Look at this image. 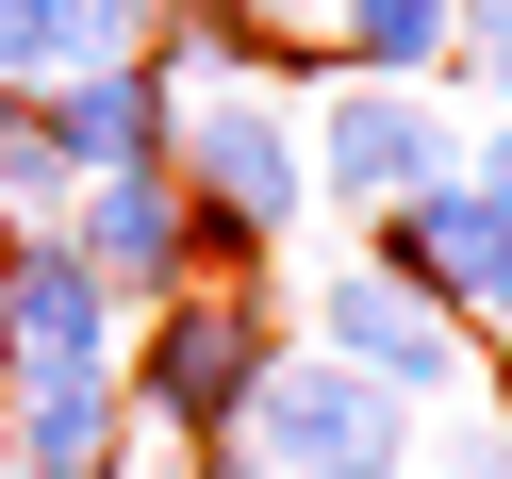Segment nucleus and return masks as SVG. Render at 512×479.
<instances>
[{
  "label": "nucleus",
  "mask_w": 512,
  "mask_h": 479,
  "mask_svg": "<svg viewBox=\"0 0 512 479\" xmlns=\"http://www.w3.org/2000/svg\"><path fill=\"white\" fill-rule=\"evenodd\" d=\"M463 199L512 232V116H479V133H463Z\"/></svg>",
  "instance_id": "ddd939ff"
},
{
  "label": "nucleus",
  "mask_w": 512,
  "mask_h": 479,
  "mask_svg": "<svg viewBox=\"0 0 512 479\" xmlns=\"http://www.w3.org/2000/svg\"><path fill=\"white\" fill-rule=\"evenodd\" d=\"M479 34H512V0H463V50H479Z\"/></svg>",
  "instance_id": "2eb2a0df"
},
{
  "label": "nucleus",
  "mask_w": 512,
  "mask_h": 479,
  "mask_svg": "<svg viewBox=\"0 0 512 479\" xmlns=\"http://www.w3.org/2000/svg\"><path fill=\"white\" fill-rule=\"evenodd\" d=\"M166 182L199 199L215 281H265V248H298V215H314V149H298V116H281V83L166 100Z\"/></svg>",
  "instance_id": "f257e3e1"
},
{
  "label": "nucleus",
  "mask_w": 512,
  "mask_h": 479,
  "mask_svg": "<svg viewBox=\"0 0 512 479\" xmlns=\"http://www.w3.org/2000/svg\"><path fill=\"white\" fill-rule=\"evenodd\" d=\"M0 463L17 479H133L149 430L116 397V364H67V380H0Z\"/></svg>",
  "instance_id": "6e6552de"
},
{
  "label": "nucleus",
  "mask_w": 512,
  "mask_h": 479,
  "mask_svg": "<svg viewBox=\"0 0 512 479\" xmlns=\"http://www.w3.org/2000/svg\"><path fill=\"white\" fill-rule=\"evenodd\" d=\"M67 83V0H0V100Z\"/></svg>",
  "instance_id": "9b49d317"
},
{
  "label": "nucleus",
  "mask_w": 512,
  "mask_h": 479,
  "mask_svg": "<svg viewBox=\"0 0 512 479\" xmlns=\"http://www.w3.org/2000/svg\"><path fill=\"white\" fill-rule=\"evenodd\" d=\"M463 83H479V116H512V34H479V50H463Z\"/></svg>",
  "instance_id": "4468645a"
},
{
  "label": "nucleus",
  "mask_w": 512,
  "mask_h": 479,
  "mask_svg": "<svg viewBox=\"0 0 512 479\" xmlns=\"http://www.w3.org/2000/svg\"><path fill=\"white\" fill-rule=\"evenodd\" d=\"M67 248L100 265V298H116V314H166L182 281L215 265V248H199V199H182L166 166H116V182H83V199H67Z\"/></svg>",
  "instance_id": "423d86ee"
},
{
  "label": "nucleus",
  "mask_w": 512,
  "mask_h": 479,
  "mask_svg": "<svg viewBox=\"0 0 512 479\" xmlns=\"http://www.w3.org/2000/svg\"><path fill=\"white\" fill-rule=\"evenodd\" d=\"M281 347H298V331H281L265 281H182V298L149 314V347L116 364V397H133V430H149V446H232Z\"/></svg>",
  "instance_id": "f03ea898"
},
{
  "label": "nucleus",
  "mask_w": 512,
  "mask_h": 479,
  "mask_svg": "<svg viewBox=\"0 0 512 479\" xmlns=\"http://www.w3.org/2000/svg\"><path fill=\"white\" fill-rule=\"evenodd\" d=\"M463 0H331V83H446Z\"/></svg>",
  "instance_id": "9d476101"
},
{
  "label": "nucleus",
  "mask_w": 512,
  "mask_h": 479,
  "mask_svg": "<svg viewBox=\"0 0 512 479\" xmlns=\"http://www.w3.org/2000/svg\"><path fill=\"white\" fill-rule=\"evenodd\" d=\"M17 116H34V149L67 166V199L116 182V166H166V83H149V67H67V83H34Z\"/></svg>",
  "instance_id": "1a4fd4ad"
},
{
  "label": "nucleus",
  "mask_w": 512,
  "mask_h": 479,
  "mask_svg": "<svg viewBox=\"0 0 512 479\" xmlns=\"http://www.w3.org/2000/svg\"><path fill=\"white\" fill-rule=\"evenodd\" d=\"M314 199L331 215H397V199H430V182H463V116L430 100V83H314Z\"/></svg>",
  "instance_id": "20e7f679"
},
{
  "label": "nucleus",
  "mask_w": 512,
  "mask_h": 479,
  "mask_svg": "<svg viewBox=\"0 0 512 479\" xmlns=\"http://www.w3.org/2000/svg\"><path fill=\"white\" fill-rule=\"evenodd\" d=\"M67 364H116V298L67 232L0 248V380H67Z\"/></svg>",
  "instance_id": "0eeeda50"
},
{
  "label": "nucleus",
  "mask_w": 512,
  "mask_h": 479,
  "mask_svg": "<svg viewBox=\"0 0 512 479\" xmlns=\"http://www.w3.org/2000/svg\"><path fill=\"white\" fill-rule=\"evenodd\" d=\"M298 347H331L347 380H380V397H413V413H446V397H479V380H496L463 314H430L413 281H380L364 248H347V265H314V331H298Z\"/></svg>",
  "instance_id": "39448f33"
},
{
  "label": "nucleus",
  "mask_w": 512,
  "mask_h": 479,
  "mask_svg": "<svg viewBox=\"0 0 512 479\" xmlns=\"http://www.w3.org/2000/svg\"><path fill=\"white\" fill-rule=\"evenodd\" d=\"M430 479H512V413L496 397H446V446H413Z\"/></svg>",
  "instance_id": "f8f14e48"
},
{
  "label": "nucleus",
  "mask_w": 512,
  "mask_h": 479,
  "mask_svg": "<svg viewBox=\"0 0 512 479\" xmlns=\"http://www.w3.org/2000/svg\"><path fill=\"white\" fill-rule=\"evenodd\" d=\"M496 413H512V364H496Z\"/></svg>",
  "instance_id": "dca6fc26"
},
{
  "label": "nucleus",
  "mask_w": 512,
  "mask_h": 479,
  "mask_svg": "<svg viewBox=\"0 0 512 479\" xmlns=\"http://www.w3.org/2000/svg\"><path fill=\"white\" fill-rule=\"evenodd\" d=\"M248 446H265V479H413L430 413L380 397V380H347L331 347H281L265 397H248Z\"/></svg>",
  "instance_id": "7ed1b4c3"
}]
</instances>
